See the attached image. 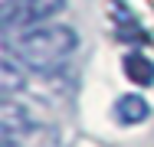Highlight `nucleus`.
I'll use <instances>...</instances> for the list:
<instances>
[{
	"mask_svg": "<svg viewBox=\"0 0 154 147\" xmlns=\"http://www.w3.org/2000/svg\"><path fill=\"white\" fill-rule=\"evenodd\" d=\"M148 115H151V108L141 95H125L115 105V118L122 124H141V121H148Z\"/></svg>",
	"mask_w": 154,
	"mask_h": 147,
	"instance_id": "obj_4",
	"label": "nucleus"
},
{
	"mask_svg": "<svg viewBox=\"0 0 154 147\" xmlns=\"http://www.w3.org/2000/svg\"><path fill=\"white\" fill-rule=\"evenodd\" d=\"M10 3H20V0H0V7H10Z\"/></svg>",
	"mask_w": 154,
	"mask_h": 147,
	"instance_id": "obj_7",
	"label": "nucleus"
},
{
	"mask_svg": "<svg viewBox=\"0 0 154 147\" xmlns=\"http://www.w3.org/2000/svg\"><path fill=\"white\" fill-rule=\"evenodd\" d=\"M66 0H20L10 7H0V23L3 29H20V26H33L39 20H49L53 13H59Z\"/></svg>",
	"mask_w": 154,
	"mask_h": 147,
	"instance_id": "obj_2",
	"label": "nucleus"
},
{
	"mask_svg": "<svg viewBox=\"0 0 154 147\" xmlns=\"http://www.w3.org/2000/svg\"><path fill=\"white\" fill-rule=\"evenodd\" d=\"M125 72H128V79L138 82V85H151L154 82V62L148 56H141V52L125 56Z\"/></svg>",
	"mask_w": 154,
	"mask_h": 147,
	"instance_id": "obj_5",
	"label": "nucleus"
},
{
	"mask_svg": "<svg viewBox=\"0 0 154 147\" xmlns=\"http://www.w3.org/2000/svg\"><path fill=\"white\" fill-rule=\"evenodd\" d=\"M0 147H56V131L33 124V118L20 128L0 131Z\"/></svg>",
	"mask_w": 154,
	"mask_h": 147,
	"instance_id": "obj_3",
	"label": "nucleus"
},
{
	"mask_svg": "<svg viewBox=\"0 0 154 147\" xmlns=\"http://www.w3.org/2000/svg\"><path fill=\"white\" fill-rule=\"evenodd\" d=\"M115 16H118V26H122V29H118V36H122V39H134V43H144V39H148V33L138 26V20H134V16H128L122 7L115 10Z\"/></svg>",
	"mask_w": 154,
	"mask_h": 147,
	"instance_id": "obj_6",
	"label": "nucleus"
},
{
	"mask_svg": "<svg viewBox=\"0 0 154 147\" xmlns=\"http://www.w3.org/2000/svg\"><path fill=\"white\" fill-rule=\"evenodd\" d=\"M75 46H79V36L69 26H36L7 39L10 56H17L23 65H30L36 72H49V69L66 65L75 52Z\"/></svg>",
	"mask_w": 154,
	"mask_h": 147,
	"instance_id": "obj_1",
	"label": "nucleus"
}]
</instances>
